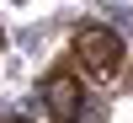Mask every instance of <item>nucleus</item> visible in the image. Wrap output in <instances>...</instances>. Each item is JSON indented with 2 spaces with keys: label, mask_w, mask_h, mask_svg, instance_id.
Here are the masks:
<instances>
[{
  "label": "nucleus",
  "mask_w": 133,
  "mask_h": 123,
  "mask_svg": "<svg viewBox=\"0 0 133 123\" xmlns=\"http://www.w3.org/2000/svg\"><path fill=\"white\" fill-rule=\"evenodd\" d=\"M75 59L85 64L91 80H117V70H123V38H117L112 27L85 21V27L75 32Z\"/></svg>",
  "instance_id": "1"
},
{
  "label": "nucleus",
  "mask_w": 133,
  "mask_h": 123,
  "mask_svg": "<svg viewBox=\"0 0 133 123\" xmlns=\"http://www.w3.org/2000/svg\"><path fill=\"white\" fill-rule=\"evenodd\" d=\"M43 107H48L53 123H80L85 113V86L75 80V70H53L43 80Z\"/></svg>",
  "instance_id": "2"
},
{
  "label": "nucleus",
  "mask_w": 133,
  "mask_h": 123,
  "mask_svg": "<svg viewBox=\"0 0 133 123\" xmlns=\"http://www.w3.org/2000/svg\"><path fill=\"white\" fill-rule=\"evenodd\" d=\"M0 123H27V118H0Z\"/></svg>",
  "instance_id": "3"
}]
</instances>
